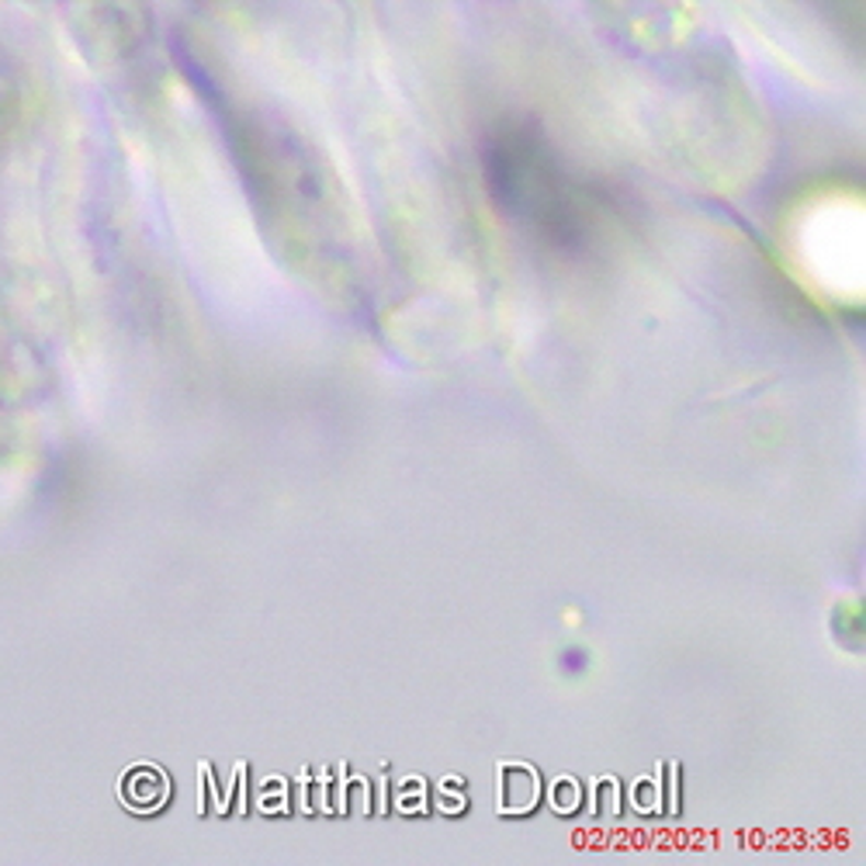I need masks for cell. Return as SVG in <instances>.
<instances>
[{
    "instance_id": "1",
    "label": "cell",
    "mask_w": 866,
    "mask_h": 866,
    "mask_svg": "<svg viewBox=\"0 0 866 866\" xmlns=\"http://www.w3.org/2000/svg\"><path fill=\"white\" fill-rule=\"evenodd\" d=\"M122 797H125L128 808H143V811L157 808V805H163V797H167V776L157 773V770H149V766L133 770L125 776V784H122Z\"/></svg>"
}]
</instances>
